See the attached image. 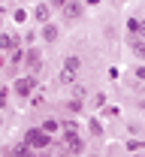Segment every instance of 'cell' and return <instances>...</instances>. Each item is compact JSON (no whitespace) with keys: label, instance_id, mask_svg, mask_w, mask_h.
<instances>
[{"label":"cell","instance_id":"obj_1","mask_svg":"<svg viewBox=\"0 0 145 157\" xmlns=\"http://www.w3.org/2000/svg\"><path fill=\"white\" fill-rule=\"evenodd\" d=\"M24 142H27V151H45L48 145H55V139L48 136L42 127H33V130H27V133H24Z\"/></svg>","mask_w":145,"mask_h":157},{"label":"cell","instance_id":"obj_2","mask_svg":"<svg viewBox=\"0 0 145 157\" xmlns=\"http://www.w3.org/2000/svg\"><path fill=\"white\" fill-rule=\"evenodd\" d=\"M9 88H12L15 94H21V97H30V94L36 91V78H33V76H18Z\"/></svg>","mask_w":145,"mask_h":157},{"label":"cell","instance_id":"obj_3","mask_svg":"<svg viewBox=\"0 0 145 157\" xmlns=\"http://www.w3.org/2000/svg\"><path fill=\"white\" fill-rule=\"evenodd\" d=\"M63 142H67V148H70L73 157H85V139L79 133H63Z\"/></svg>","mask_w":145,"mask_h":157},{"label":"cell","instance_id":"obj_4","mask_svg":"<svg viewBox=\"0 0 145 157\" xmlns=\"http://www.w3.org/2000/svg\"><path fill=\"white\" fill-rule=\"evenodd\" d=\"M24 63H27V70H33V73H36V70L42 67V55H40V48H27V52H24Z\"/></svg>","mask_w":145,"mask_h":157},{"label":"cell","instance_id":"obj_5","mask_svg":"<svg viewBox=\"0 0 145 157\" xmlns=\"http://www.w3.org/2000/svg\"><path fill=\"white\" fill-rule=\"evenodd\" d=\"M48 18H52V6L48 3H36L33 6V21L36 24H48Z\"/></svg>","mask_w":145,"mask_h":157},{"label":"cell","instance_id":"obj_6","mask_svg":"<svg viewBox=\"0 0 145 157\" xmlns=\"http://www.w3.org/2000/svg\"><path fill=\"white\" fill-rule=\"evenodd\" d=\"M127 33L136 39L139 33H145V21L142 18H127Z\"/></svg>","mask_w":145,"mask_h":157},{"label":"cell","instance_id":"obj_7","mask_svg":"<svg viewBox=\"0 0 145 157\" xmlns=\"http://www.w3.org/2000/svg\"><path fill=\"white\" fill-rule=\"evenodd\" d=\"M82 12H85V3H79V0H70V3H67V9H63V15H67V18H79Z\"/></svg>","mask_w":145,"mask_h":157},{"label":"cell","instance_id":"obj_8","mask_svg":"<svg viewBox=\"0 0 145 157\" xmlns=\"http://www.w3.org/2000/svg\"><path fill=\"white\" fill-rule=\"evenodd\" d=\"M63 70L79 73V70H82V58H79V55H67V58H63Z\"/></svg>","mask_w":145,"mask_h":157},{"label":"cell","instance_id":"obj_9","mask_svg":"<svg viewBox=\"0 0 145 157\" xmlns=\"http://www.w3.org/2000/svg\"><path fill=\"white\" fill-rule=\"evenodd\" d=\"M40 36L45 39V42H55V39H58V24H52V21H48V24H42Z\"/></svg>","mask_w":145,"mask_h":157},{"label":"cell","instance_id":"obj_10","mask_svg":"<svg viewBox=\"0 0 145 157\" xmlns=\"http://www.w3.org/2000/svg\"><path fill=\"white\" fill-rule=\"evenodd\" d=\"M42 130H45L48 136H55L58 130H63V124H61V121H55V118H45V121H42Z\"/></svg>","mask_w":145,"mask_h":157},{"label":"cell","instance_id":"obj_11","mask_svg":"<svg viewBox=\"0 0 145 157\" xmlns=\"http://www.w3.org/2000/svg\"><path fill=\"white\" fill-rule=\"evenodd\" d=\"M124 148L130 151V154H139V151H145V139H127Z\"/></svg>","mask_w":145,"mask_h":157},{"label":"cell","instance_id":"obj_12","mask_svg":"<svg viewBox=\"0 0 145 157\" xmlns=\"http://www.w3.org/2000/svg\"><path fill=\"white\" fill-rule=\"evenodd\" d=\"M15 45H18V39L12 36V33H3V36H0V48H3V52H12Z\"/></svg>","mask_w":145,"mask_h":157},{"label":"cell","instance_id":"obj_13","mask_svg":"<svg viewBox=\"0 0 145 157\" xmlns=\"http://www.w3.org/2000/svg\"><path fill=\"white\" fill-rule=\"evenodd\" d=\"M130 48L139 60H145V39H130Z\"/></svg>","mask_w":145,"mask_h":157},{"label":"cell","instance_id":"obj_14","mask_svg":"<svg viewBox=\"0 0 145 157\" xmlns=\"http://www.w3.org/2000/svg\"><path fill=\"white\" fill-rule=\"evenodd\" d=\"M63 106H67V112H82V109H85V100H76V97H70L67 103H63Z\"/></svg>","mask_w":145,"mask_h":157},{"label":"cell","instance_id":"obj_15","mask_svg":"<svg viewBox=\"0 0 145 157\" xmlns=\"http://www.w3.org/2000/svg\"><path fill=\"white\" fill-rule=\"evenodd\" d=\"M70 94H73V97H76V100H85V97H88V88H85L82 82H76V85H73V91H70Z\"/></svg>","mask_w":145,"mask_h":157},{"label":"cell","instance_id":"obj_16","mask_svg":"<svg viewBox=\"0 0 145 157\" xmlns=\"http://www.w3.org/2000/svg\"><path fill=\"white\" fill-rule=\"evenodd\" d=\"M76 76H79V73H70V70H61V82H63V85H76Z\"/></svg>","mask_w":145,"mask_h":157},{"label":"cell","instance_id":"obj_17","mask_svg":"<svg viewBox=\"0 0 145 157\" xmlns=\"http://www.w3.org/2000/svg\"><path fill=\"white\" fill-rule=\"evenodd\" d=\"M91 106H94V109H103V106H106V94H103V91L91 97Z\"/></svg>","mask_w":145,"mask_h":157},{"label":"cell","instance_id":"obj_18","mask_svg":"<svg viewBox=\"0 0 145 157\" xmlns=\"http://www.w3.org/2000/svg\"><path fill=\"white\" fill-rule=\"evenodd\" d=\"M12 18H15V24H27V9H15Z\"/></svg>","mask_w":145,"mask_h":157},{"label":"cell","instance_id":"obj_19","mask_svg":"<svg viewBox=\"0 0 145 157\" xmlns=\"http://www.w3.org/2000/svg\"><path fill=\"white\" fill-rule=\"evenodd\" d=\"M133 76L139 78V82H145V63H136L133 67Z\"/></svg>","mask_w":145,"mask_h":157},{"label":"cell","instance_id":"obj_20","mask_svg":"<svg viewBox=\"0 0 145 157\" xmlns=\"http://www.w3.org/2000/svg\"><path fill=\"white\" fill-rule=\"evenodd\" d=\"M88 127H91V133H94V136H97V133H103V124H100V121H94V118H91V124H88Z\"/></svg>","mask_w":145,"mask_h":157},{"label":"cell","instance_id":"obj_21","mask_svg":"<svg viewBox=\"0 0 145 157\" xmlns=\"http://www.w3.org/2000/svg\"><path fill=\"white\" fill-rule=\"evenodd\" d=\"M67 3H70V0H48L52 9H67Z\"/></svg>","mask_w":145,"mask_h":157},{"label":"cell","instance_id":"obj_22","mask_svg":"<svg viewBox=\"0 0 145 157\" xmlns=\"http://www.w3.org/2000/svg\"><path fill=\"white\" fill-rule=\"evenodd\" d=\"M103 115H106V118H118V115H121V109H118V106H109Z\"/></svg>","mask_w":145,"mask_h":157},{"label":"cell","instance_id":"obj_23","mask_svg":"<svg viewBox=\"0 0 145 157\" xmlns=\"http://www.w3.org/2000/svg\"><path fill=\"white\" fill-rule=\"evenodd\" d=\"M97 3H100V0H85V6H97Z\"/></svg>","mask_w":145,"mask_h":157},{"label":"cell","instance_id":"obj_24","mask_svg":"<svg viewBox=\"0 0 145 157\" xmlns=\"http://www.w3.org/2000/svg\"><path fill=\"white\" fill-rule=\"evenodd\" d=\"M130 157H145V151H139V154H130Z\"/></svg>","mask_w":145,"mask_h":157},{"label":"cell","instance_id":"obj_25","mask_svg":"<svg viewBox=\"0 0 145 157\" xmlns=\"http://www.w3.org/2000/svg\"><path fill=\"white\" fill-rule=\"evenodd\" d=\"M21 157H33V154H30V151H27V154H21Z\"/></svg>","mask_w":145,"mask_h":157},{"label":"cell","instance_id":"obj_26","mask_svg":"<svg viewBox=\"0 0 145 157\" xmlns=\"http://www.w3.org/2000/svg\"><path fill=\"white\" fill-rule=\"evenodd\" d=\"M85 157H100V154H85Z\"/></svg>","mask_w":145,"mask_h":157},{"label":"cell","instance_id":"obj_27","mask_svg":"<svg viewBox=\"0 0 145 157\" xmlns=\"http://www.w3.org/2000/svg\"><path fill=\"white\" fill-rule=\"evenodd\" d=\"M45 157H58V154H45Z\"/></svg>","mask_w":145,"mask_h":157}]
</instances>
